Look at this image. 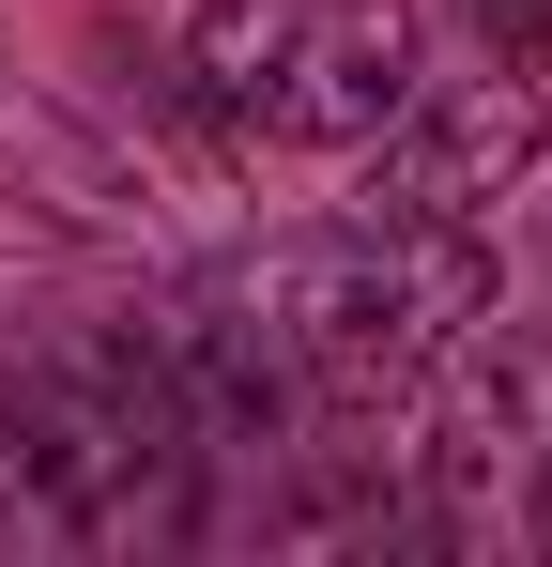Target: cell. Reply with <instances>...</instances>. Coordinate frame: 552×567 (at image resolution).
Segmentation results:
<instances>
[{"instance_id":"5b68a950","label":"cell","mask_w":552,"mask_h":567,"mask_svg":"<svg viewBox=\"0 0 552 567\" xmlns=\"http://www.w3.org/2000/svg\"><path fill=\"white\" fill-rule=\"evenodd\" d=\"M460 16H476V47L507 78H552V0H460Z\"/></svg>"},{"instance_id":"277c9868","label":"cell","mask_w":552,"mask_h":567,"mask_svg":"<svg viewBox=\"0 0 552 567\" xmlns=\"http://www.w3.org/2000/svg\"><path fill=\"white\" fill-rule=\"evenodd\" d=\"M538 154H552V107L538 78H415L399 93V123L368 138V199L354 215H384V230H491L507 199L538 185Z\"/></svg>"},{"instance_id":"3957f363","label":"cell","mask_w":552,"mask_h":567,"mask_svg":"<svg viewBox=\"0 0 552 567\" xmlns=\"http://www.w3.org/2000/svg\"><path fill=\"white\" fill-rule=\"evenodd\" d=\"M415 93V0H200L184 31V107L246 154H368Z\"/></svg>"},{"instance_id":"6da1fadb","label":"cell","mask_w":552,"mask_h":567,"mask_svg":"<svg viewBox=\"0 0 552 567\" xmlns=\"http://www.w3.org/2000/svg\"><path fill=\"white\" fill-rule=\"evenodd\" d=\"M200 430L139 338H62L0 369V553H154L200 522Z\"/></svg>"},{"instance_id":"8992f818","label":"cell","mask_w":552,"mask_h":567,"mask_svg":"<svg viewBox=\"0 0 552 567\" xmlns=\"http://www.w3.org/2000/svg\"><path fill=\"white\" fill-rule=\"evenodd\" d=\"M538 537H552V414H538Z\"/></svg>"},{"instance_id":"7a4b0ae2","label":"cell","mask_w":552,"mask_h":567,"mask_svg":"<svg viewBox=\"0 0 552 567\" xmlns=\"http://www.w3.org/2000/svg\"><path fill=\"white\" fill-rule=\"evenodd\" d=\"M246 307H262V338H276L307 414H384L491 322V230H384V215H354V230H307V246L246 261Z\"/></svg>"}]
</instances>
